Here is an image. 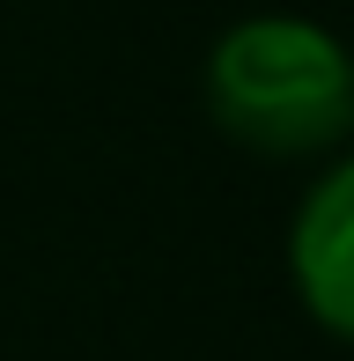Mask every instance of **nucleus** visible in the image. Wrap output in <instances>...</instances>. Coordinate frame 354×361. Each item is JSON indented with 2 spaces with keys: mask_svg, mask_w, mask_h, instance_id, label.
Returning a JSON list of instances; mask_svg holds the SVG:
<instances>
[{
  "mask_svg": "<svg viewBox=\"0 0 354 361\" xmlns=\"http://www.w3.org/2000/svg\"><path fill=\"white\" fill-rule=\"evenodd\" d=\"M288 281L332 339L354 347V155H340L288 221Z\"/></svg>",
  "mask_w": 354,
  "mask_h": 361,
  "instance_id": "obj_2",
  "label": "nucleus"
},
{
  "mask_svg": "<svg viewBox=\"0 0 354 361\" xmlns=\"http://www.w3.org/2000/svg\"><path fill=\"white\" fill-rule=\"evenodd\" d=\"M207 111L259 155H325L354 133V52L325 23L251 15L207 52Z\"/></svg>",
  "mask_w": 354,
  "mask_h": 361,
  "instance_id": "obj_1",
  "label": "nucleus"
}]
</instances>
